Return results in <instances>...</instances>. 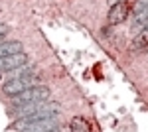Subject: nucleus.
<instances>
[{
    "label": "nucleus",
    "mask_w": 148,
    "mask_h": 132,
    "mask_svg": "<svg viewBox=\"0 0 148 132\" xmlns=\"http://www.w3.org/2000/svg\"><path fill=\"white\" fill-rule=\"evenodd\" d=\"M146 6H148V0H136V4H134V6H132V10H134V14H136V12L144 10V8H146Z\"/></svg>",
    "instance_id": "nucleus-10"
},
{
    "label": "nucleus",
    "mask_w": 148,
    "mask_h": 132,
    "mask_svg": "<svg viewBox=\"0 0 148 132\" xmlns=\"http://www.w3.org/2000/svg\"><path fill=\"white\" fill-rule=\"evenodd\" d=\"M0 79H2V73H0Z\"/></svg>",
    "instance_id": "nucleus-12"
},
{
    "label": "nucleus",
    "mask_w": 148,
    "mask_h": 132,
    "mask_svg": "<svg viewBox=\"0 0 148 132\" xmlns=\"http://www.w3.org/2000/svg\"><path fill=\"white\" fill-rule=\"evenodd\" d=\"M49 97H51V91L46 85H34V87L26 89L22 93H18L16 97H10V99L14 107H24V105H30V103H47Z\"/></svg>",
    "instance_id": "nucleus-1"
},
{
    "label": "nucleus",
    "mask_w": 148,
    "mask_h": 132,
    "mask_svg": "<svg viewBox=\"0 0 148 132\" xmlns=\"http://www.w3.org/2000/svg\"><path fill=\"white\" fill-rule=\"evenodd\" d=\"M57 126H59L57 116L44 118V120H34V122H28V120H20L18 122L20 132H51V130H56Z\"/></svg>",
    "instance_id": "nucleus-3"
},
{
    "label": "nucleus",
    "mask_w": 148,
    "mask_h": 132,
    "mask_svg": "<svg viewBox=\"0 0 148 132\" xmlns=\"http://www.w3.org/2000/svg\"><path fill=\"white\" fill-rule=\"evenodd\" d=\"M0 44H2V40H0Z\"/></svg>",
    "instance_id": "nucleus-13"
},
{
    "label": "nucleus",
    "mask_w": 148,
    "mask_h": 132,
    "mask_svg": "<svg viewBox=\"0 0 148 132\" xmlns=\"http://www.w3.org/2000/svg\"><path fill=\"white\" fill-rule=\"evenodd\" d=\"M6 34H8V26H6V24H0V40H2Z\"/></svg>",
    "instance_id": "nucleus-11"
},
{
    "label": "nucleus",
    "mask_w": 148,
    "mask_h": 132,
    "mask_svg": "<svg viewBox=\"0 0 148 132\" xmlns=\"http://www.w3.org/2000/svg\"><path fill=\"white\" fill-rule=\"evenodd\" d=\"M144 47H148V28L140 30L138 36L134 38V42L130 44V49H132V51H140V49H144Z\"/></svg>",
    "instance_id": "nucleus-9"
},
{
    "label": "nucleus",
    "mask_w": 148,
    "mask_h": 132,
    "mask_svg": "<svg viewBox=\"0 0 148 132\" xmlns=\"http://www.w3.org/2000/svg\"><path fill=\"white\" fill-rule=\"evenodd\" d=\"M24 45L22 42H2L0 44V57L4 55H14V53H22Z\"/></svg>",
    "instance_id": "nucleus-6"
},
{
    "label": "nucleus",
    "mask_w": 148,
    "mask_h": 132,
    "mask_svg": "<svg viewBox=\"0 0 148 132\" xmlns=\"http://www.w3.org/2000/svg\"><path fill=\"white\" fill-rule=\"evenodd\" d=\"M26 63H28L26 51L14 53V55H4V57H0V73H2V71H14V69H18V67L26 65Z\"/></svg>",
    "instance_id": "nucleus-4"
},
{
    "label": "nucleus",
    "mask_w": 148,
    "mask_h": 132,
    "mask_svg": "<svg viewBox=\"0 0 148 132\" xmlns=\"http://www.w3.org/2000/svg\"><path fill=\"white\" fill-rule=\"evenodd\" d=\"M40 83V77L36 75V73H30V75H22V77H14L10 81H6L4 83V93L8 95V97H16L18 93H22L26 89L34 87Z\"/></svg>",
    "instance_id": "nucleus-2"
},
{
    "label": "nucleus",
    "mask_w": 148,
    "mask_h": 132,
    "mask_svg": "<svg viewBox=\"0 0 148 132\" xmlns=\"http://www.w3.org/2000/svg\"><path fill=\"white\" fill-rule=\"evenodd\" d=\"M69 132H91V124L83 116H73L69 122Z\"/></svg>",
    "instance_id": "nucleus-7"
},
{
    "label": "nucleus",
    "mask_w": 148,
    "mask_h": 132,
    "mask_svg": "<svg viewBox=\"0 0 148 132\" xmlns=\"http://www.w3.org/2000/svg\"><path fill=\"white\" fill-rule=\"evenodd\" d=\"M107 18H109V24L111 26L125 22L126 18H128V6H126V2H114L113 6L109 8Z\"/></svg>",
    "instance_id": "nucleus-5"
},
{
    "label": "nucleus",
    "mask_w": 148,
    "mask_h": 132,
    "mask_svg": "<svg viewBox=\"0 0 148 132\" xmlns=\"http://www.w3.org/2000/svg\"><path fill=\"white\" fill-rule=\"evenodd\" d=\"M148 28V6L144 10H140L134 14V20H132V30L134 32H140V30H144Z\"/></svg>",
    "instance_id": "nucleus-8"
}]
</instances>
